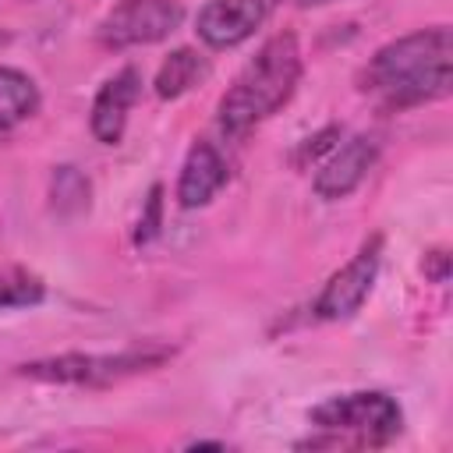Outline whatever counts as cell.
Instances as JSON below:
<instances>
[{"label": "cell", "mask_w": 453, "mask_h": 453, "mask_svg": "<svg viewBox=\"0 0 453 453\" xmlns=\"http://www.w3.org/2000/svg\"><path fill=\"white\" fill-rule=\"evenodd\" d=\"M357 85L386 110H411L446 99L453 88L449 25H428L379 46L361 67Z\"/></svg>", "instance_id": "cell-1"}, {"label": "cell", "mask_w": 453, "mask_h": 453, "mask_svg": "<svg viewBox=\"0 0 453 453\" xmlns=\"http://www.w3.org/2000/svg\"><path fill=\"white\" fill-rule=\"evenodd\" d=\"M304 74V53L294 32L269 35L258 53L237 71L230 88L216 103V124L226 138H244L262 120L280 113L297 92Z\"/></svg>", "instance_id": "cell-2"}, {"label": "cell", "mask_w": 453, "mask_h": 453, "mask_svg": "<svg viewBox=\"0 0 453 453\" xmlns=\"http://www.w3.org/2000/svg\"><path fill=\"white\" fill-rule=\"evenodd\" d=\"M170 357H173V347L170 343L145 340V343L120 347V350H110V354H81V350H71V354L35 357V361L18 365V375L21 379H32V382L92 386V389H99V386H113V382H124L131 375L152 372V368L166 365Z\"/></svg>", "instance_id": "cell-3"}, {"label": "cell", "mask_w": 453, "mask_h": 453, "mask_svg": "<svg viewBox=\"0 0 453 453\" xmlns=\"http://www.w3.org/2000/svg\"><path fill=\"white\" fill-rule=\"evenodd\" d=\"M311 425L326 432L329 446H386L403 428L400 403L382 389L340 393L311 407Z\"/></svg>", "instance_id": "cell-4"}, {"label": "cell", "mask_w": 453, "mask_h": 453, "mask_svg": "<svg viewBox=\"0 0 453 453\" xmlns=\"http://www.w3.org/2000/svg\"><path fill=\"white\" fill-rule=\"evenodd\" d=\"M180 0H117L96 25V42L103 50H131L152 46L173 35L184 21Z\"/></svg>", "instance_id": "cell-5"}, {"label": "cell", "mask_w": 453, "mask_h": 453, "mask_svg": "<svg viewBox=\"0 0 453 453\" xmlns=\"http://www.w3.org/2000/svg\"><path fill=\"white\" fill-rule=\"evenodd\" d=\"M379 265H382V234H372L319 290L311 311L322 322H347L361 311V304L368 301L375 280H379Z\"/></svg>", "instance_id": "cell-6"}, {"label": "cell", "mask_w": 453, "mask_h": 453, "mask_svg": "<svg viewBox=\"0 0 453 453\" xmlns=\"http://www.w3.org/2000/svg\"><path fill=\"white\" fill-rule=\"evenodd\" d=\"M276 4L280 0H209L195 18V32L209 50H234L269 21Z\"/></svg>", "instance_id": "cell-7"}, {"label": "cell", "mask_w": 453, "mask_h": 453, "mask_svg": "<svg viewBox=\"0 0 453 453\" xmlns=\"http://www.w3.org/2000/svg\"><path fill=\"white\" fill-rule=\"evenodd\" d=\"M375 159H379L375 134H354V138L340 142L315 170V180H311L315 195L322 202H340V198L354 195L361 188V180L368 177V170L375 166Z\"/></svg>", "instance_id": "cell-8"}, {"label": "cell", "mask_w": 453, "mask_h": 453, "mask_svg": "<svg viewBox=\"0 0 453 453\" xmlns=\"http://www.w3.org/2000/svg\"><path fill=\"white\" fill-rule=\"evenodd\" d=\"M138 96H142V71L134 64H124L120 71H113L99 85V92L92 99V110H88L92 138L103 142V145H117L127 131V113L138 103Z\"/></svg>", "instance_id": "cell-9"}, {"label": "cell", "mask_w": 453, "mask_h": 453, "mask_svg": "<svg viewBox=\"0 0 453 453\" xmlns=\"http://www.w3.org/2000/svg\"><path fill=\"white\" fill-rule=\"evenodd\" d=\"M230 180V166L223 152L212 142H195L180 163L177 177V205L180 209H202L209 205Z\"/></svg>", "instance_id": "cell-10"}, {"label": "cell", "mask_w": 453, "mask_h": 453, "mask_svg": "<svg viewBox=\"0 0 453 453\" xmlns=\"http://www.w3.org/2000/svg\"><path fill=\"white\" fill-rule=\"evenodd\" d=\"M209 71H212V64H209L205 53H198V50H191V46H177V50H170V57L159 64L152 88H156L159 99H180V96H188L198 81H205Z\"/></svg>", "instance_id": "cell-11"}, {"label": "cell", "mask_w": 453, "mask_h": 453, "mask_svg": "<svg viewBox=\"0 0 453 453\" xmlns=\"http://www.w3.org/2000/svg\"><path fill=\"white\" fill-rule=\"evenodd\" d=\"M42 106V96H39V85L18 71V67H7L0 64V131L35 117Z\"/></svg>", "instance_id": "cell-12"}, {"label": "cell", "mask_w": 453, "mask_h": 453, "mask_svg": "<svg viewBox=\"0 0 453 453\" xmlns=\"http://www.w3.org/2000/svg\"><path fill=\"white\" fill-rule=\"evenodd\" d=\"M50 205L60 216H81L92 205V180L71 163L57 166L50 173Z\"/></svg>", "instance_id": "cell-13"}, {"label": "cell", "mask_w": 453, "mask_h": 453, "mask_svg": "<svg viewBox=\"0 0 453 453\" xmlns=\"http://www.w3.org/2000/svg\"><path fill=\"white\" fill-rule=\"evenodd\" d=\"M42 297H46L42 276H35L25 265H0V311L35 308Z\"/></svg>", "instance_id": "cell-14"}, {"label": "cell", "mask_w": 453, "mask_h": 453, "mask_svg": "<svg viewBox=\"0 0 453 453\" xmlns=\"http://www.w3.org/2000/svg\"><path fill=\"white\" fill-rule=\"evenodd\" d=\"M159 226H163V184H152L149 195H145V205H142V216L134 223V244H152L159 237Z\"/></svg>", "instance_id": "cell-15"}, {"label": "cell", "mask_w": 453, "mask_h": 453, "mask_svg": "<svg viewBox=\"0 0 453 453\" xmlns=\"http://www.w3.org/2000/svg\"><path fill=\"white\" fill-rule=\"evenodd\" d=\"M340 138H343V127H336V124L315 131V134L297 149V163H315L322 152H333V149L340 145Z\"/></svg>", "instance_id": "cell-16"}, {"label": "cell", "mask_w": 453, "mask_h": 453, "mask_svg": "<svg viewBox=\"0 0 453 453\" xmlns=\"http://www.w3.org/2000/svg\"><path fill=\"white\" fill-rule=\"evenodd\" d=\"M425 269H428L432 280L442 283V280H446V269H449V255H446V251H428V255H425Z\"/></svg>", "instance_id": "cell-17"}, {"label": "cell", "mask_w": 453, "mask_h": 453, "mask_svg": "<svg viewBox=\"0 0 453 453\" xmlns=\"http://www.w3.org/2000/svg\"><path fill=\"white\" fill-rule=\"evenodd\" d=\"M304 7H322V4H333V0H301Z\"/></svg>", "instance_id": "cell-18"}, {"label": "cell", "mask_w": 453, "mask_h": 453, "mask_svg": "<svg viewBox=\"0 0 453 453\" xmlns=\"http://www.w3.org/2000/svg\"><path fill=\"white\" fill-rule=\"evenodd\" d=\"M4 42H11V32H4V28H0V46H4Z\"/></svg>", "instance_id": "cell-19"}]
</instances>
